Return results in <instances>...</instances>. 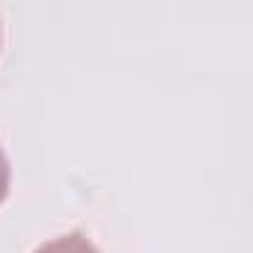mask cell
I'll list each match as a JSON object with an SVG mask.
<instances>
[{"label":"cell","instance_id":"7a4b0ae2","mask_svg":"<svg viewBox=\"0 0 253 253\" xmlns=\"http://www.w3.org/2000/svg\"><path fill=\"white\" fill-rule=\"evenodd\" d=\"M9 179H12L9 158L3 155V149H0V203H3V200H6V194H9Z\"/></svg>","mask_w":253,"mask_h":253},{"label":"cell","instance_id":"6da1fadb","mask_svg":"<svg viewBox=\"0 0 253 253\" xmlns=\"http://www.w3.org/2000/svg\"><path fill=\"white\" fill-rule=\"evenodd\" d=\"M36 253H98V247L84 232H66V235L51 238L48 244H42Z\"/></svg>","mask_w":253,"mask_h":253}]
</instances>
